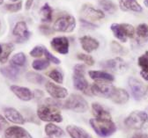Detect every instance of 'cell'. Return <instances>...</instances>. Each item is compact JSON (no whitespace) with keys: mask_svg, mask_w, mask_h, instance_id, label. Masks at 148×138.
Returning a JSON list of instances; mask_svg holds the SVG:
<instances>
[{"mask_svg":"<svg viewBox=\"0 0 148 138\" xmlns=\"http://www.w3.org/2000/svg\"><path fill=\"white\" fill-rule=\"evenodd\" d=\"M37 115L40 120L48 122H62L63 116L58 107L48 103L41 104L37 108Z\"/></svg>","mask_w":148,"mask_h":138,"instance_id":"obj_1","label":"cell"},{"mask_svg":"<svg viewBox=\"0 0 148 138\" xmlns=\"http://www.w3.org/2000/svg\"><path fill=\"white\" fill-rule=\"evenodd\" d=\"M125 125L132 129L144 130L148 128V113L144 111H133L124 121Z\"/></svg>","mask_w":148,"mask_h":138,"instance_id":"obj_2","label":"cell"},{"mask_svg":"<svg viewBox=\"0 0 148 138\" xmlns=\"http://www.w3.org/2000/svg\"><path fill=\"white\" fill-rule=\"evenodd\" d=\"M89 122L95 133L101 137L112 135L117 129L112 120H100L94 118V119H91Z\"/></svg>","mask_w":148,"mask_h":138,"instance_id":"obj_3","label":"cell"},{"mask_svg":"<svg viewBox=\"0 0 148 138\" xmlns=\"http://www.w3.org/2000/svg\"><path fill=\"white\" fill-rule=\"evenodd\" d=\"M114 36L122 42H126L128 38H133L135 34V29L132 25L123 23H113L110 26Z\"/></svg>","mask_w":148,"mask_h":138,"instance_id":"obj_4","label":"cell"},{"mask_svg":"<svg viewBox=\"0 0 148 138\" xmlns=\"http://www.w3.org/2000/svg\"><path fill=\"white\" fill-rule=\"evenodd\" d=\"M64 107L77 113H85L89 108L86 100L79 94H71L64 102Z\"/></svg>","mask_w":148,"mask_h":138,"instance_id":"obj_5","label":"cell"},{"mask_svg":"<svg viewBox=\"0 0 148 138\" xmlns=\"http://www.w3.org/2000/svg\"><path fill=\"white\" fill-rule=\"evenodd\" d=\"M76 27V20L75 18L71 15H64L58 18L55 21L53 29L57 32L63 33H71Z\"/></svg>","mask_w":148,"mask_h":138,"instance_id":"obj_6","label":"cell"},{"mask_svg":"<svg viewBox=\"0 0 148 138\" xmlns=\"http://www.w3.org/2000/svg\"><path fill=\"white\" fill-rule=\"evenodd\" d=\"M115 89L116 87L108 82H95L90 87L92 94L105 98H110Z\"/></svg>","mask_w":148,"mask_h":138,"instance_id":"obj_7","label":"cell"},{"mask_svg":"<svg viewBox=\"0 0 148 138\" xmlns=\"http://www.w3.org/2000/svg\"><path fill=\"white\" fill-rule=\"evenodd\" d=\"M129 87L131 88L132 94L136 100H140L146 95L147 93V87L135 77H130L128 79Z\"/></svg>","mask_w":148,"mask_h":138,"instance_id":"obj_8","label":"cell"},{"mask_svg":"<svg viewBox=\"0 0 148 138\" xmlns=\"http://www.w3.org/2000/svg\"><path fill=\"white\" fill-rule=\"evenodd\" d=\"M12 34L16 37L17 42L22 43L28 40L31 35V33L28 31L26 22L20 21L15 25L13 31H12Z\"/></svg>","mask_w":148,"mask_h":138,"instance_id":"obj_9","label":"cell"},{"mask_svg":"<svg viewBox=\"0 0 148 138\" xmlns=\"http://www.w3.org/2000/svg\"><path fill=\"white\" fill-rule=\"evenodd\" d=\"M73 85L77 90L81 91L85 94H92L90 90L89 83L85 77V73L81 72H74L73 74Z\"/></svg>","mask_w":148,"mask_h":138,"instance_id":"obj_10","label":"cell"},{"mask_svg":"<svg viewBox=\"0 0 148 138\" xmlns=\"http://www.w3.org/2000/svg\"><path fill=\"white\" fill-rule=\"evenodd\" d=\"M45 87H46L47 92L53 98H56V100H62V98H64L68 95L67 89L56 84H53L51 82H49V81L46 82Z\"/></svg>","mask_w":148,"mask_h":138,"instance_id":"obj_11","label":"cell"},{"mask_svg":"<svg viewBox=\"0 0 148 138\" xmlns=\"http://www.w3.org/2000/svg\"><path fill=\"white\" fill-rule=\"evenodd\" d=\"M50 45L56 52L59 54L66 55L69 52V40L64 36L53 38Z\"/></svg>","mask_w":148,"mask_h":138,"instance_id":"obj_12","label":"cell"},{"mask_svg":"<svg viewBox=\"0 0 148 138\" xmlns=\"http://www.w3.org/2000/svg\"><path fill=\"white\" fill-rule=\"evenodd\" d=\"M81 14L85 18L90 19L92 21L99 20L105 17L102 11L94 8L90 5H84L81 9Z\"/></svg>","mask_w":148,"mask_h":138,"instance_id":"obj_13","label":"cell"},{"mask_svg":"<svg viewBox=\"0 0 148 138\" xmlns=\"http://www.w3.org/2000/svg\"><path fill=\"white\" fill-rule=\"evenodd\" d=\"M104 68L110 70L111 71L114 72H123L127 69V65L125 64V62L120 57H116L115 59H111V60H108L106 62H104L101 64Z\"/></svg>","mask_w":148,"mask_h":138,"instance_id":"obj_14","label":"cell"},{"mask_svg":"<svg viewBox=\"0 0 148 138\" xmlns=\"http://www.w3.org/2000/svg\"><path fill=\"white\" fill-rule=\"evenodd\" d=\"M5 138H33L32 135L23 128L13 126L8 127L5 130Z\"/></svg>","mask_w":148,"mask_h":138,"instance_id":"obj_15","label":"cell"},{"mask_svg":"<svg viewBox=\"0 0 148 138\" xmlns=\"http://www.w3.org/2000/svg\"><path fill=\"white\" fill-rule=\"evenodd\" d=\"M11 91L23 101H29L34 98V93L27 87H22L18 85H11Z\"/></svg>","mask_w":148,"mask_h":138,"instance_id":"obj_16","label":"cell"},{"mask_svg":"<svg viewBox=\"0 0 148 138\" xmlns=\"http://www.w3.org/2000/svg\"><path fill=\"white\" fill-rule=\"evenodd\" d=\"M4 113H5V118L9 122L15 123V124H20V125H22L25 123L24 117L16 109H14L12 107H6V108H5Z\"/></svg>","mask_w":148,"mask_h":138,"instance_id":"obj_17","label":"cell"},{"mask_svg":"<svg viewBox=\"0 0 148 138\" xmlns=\"http://www.w3.org/2000/svg\"><path fill=\"white\" fill-rule=\"evenodd\" d=\"M79 41H80L82 49L87 53H91L92 51L96 50L100 46V43L96 39L92 38L91 36H87V35L83 36L79 39Z\"/></svg>","mask_w":148,"mask_h":138,"instance_id":"obj_18","label":"cell"},{"mask_svg":"<svg viewBox=\"0 0 148 138\" xmlns=\"http://www.w3.org/2000/svg\"><path fill=\"white\" fill-rule=\"evenodd\" d=\"M89 77L92 80H95L96 82H113L115 80V77L113 75H111L108 72L102 71V70H90L88 72Z\"/></svg>","mask_w":148,"mask_h":138,"instance_id":"obj_19","label":"cell"},{"mask_svg":"<svg viewBox=\"0 0 148 138\" xmlns=\"http://www.w3.org/2000/svg\"><path fill=\"white\" fill-rule=\"evenodd\" d=\"M92 110L95 117L100 120H112L110 113L99 103H92Z\"/></svg>","mask_w":148,"mask_h":138,"instance_id":"obj_20","label":"cell"},{"mask_svg":"<svg viewBox=\"0 0 148 138\" xmlns=\"http://www.w3.org/2000/svg\"><path fill=\"white\" fill-rule=\"evenodd\" d=\"M119 5L122 11L141 12L143 11L142 6L137 0H119Z\"/></svg>","mask_w":148,"mask_h":138,"instance_id":"obj_21","label":"cell"},{"mask_svg":"<svg viewBox=\"0 0 148 138\" xmlns=\"http://www.w3.org/2000/svg\"><path fill=\"white\" fill-rule=\"evenodd\" d=\"M129 98H130V95L125 90L116 87L112 96L110 98V100L116 104L122 105V104H125L126 102H128Z\"/></svg>","mask_w":148,"mask_h":138,"instance_id":"obj_22","label":"cell"},{"mask_svg":"<svg viewBox=\"0 0 148 138\" xmlns=\"http://www.w3.org/2000/svg\"><path fill=\"white\" fill-rule=\"evenodd\" d=\"M66 130L71 138H92L90 134H88L85 129L75 125H69Z\"/></svg>","mask_w":148,"mask_h":138,"instance_id":"obj_23","label":"cell"},{"mask_svg":"<svg viewBox=\"0 0 148 138\" xmlns=\"http://www.w3.org/2000/svg\"><path fill=\"white\" fill-rule=\"evenodd\" d=\"M0 72H1V74L4 75L5 77L9 78V79L15 80L18 75V72H20V70H18L17 66L11 64L8 66L0 68Z\"/></svg>","mask_w":148,"mask_h":138,"instance_id":"obj_24","label":"cell"},{"mask_svg":"<svg viewBox=\"0 0 148 138\" xmlns=\"http://www.w3.org/2000/svg\"><path fill=\"white\" fill-rule=\"evenodd\" d=\"M45 133L49 137H58V138H60V137H63L64 135V130L59 128L58 126L55 125L53 123H49L45 126Z\"/></svg>","mask_w":148,"mask_h":138,"instance_id":"obj_25","label":"cell"},{"mask_svg":"<svg viewBox=\"0 0 148 138\" xmlns=\"http://www.w3.org/2000/svg\"><path fill=\"white\" fill-rule=\"evenodd\" d=\"M2 48H3L2 53L0 54V63L5 64L7 62L11 53L14 50V45L12 42L5 43V44H2Z\"/></svg>","mask_w":148,"mask_h":138,"instance_id":"obj_26","label":"cell"},{"mask_svg":"<svg viewBox=\"0 0 148 138\" xmlns=\"http://www.w3.org/2000/svg\"><path fill=\"white\" fill-rule=\"evenodd\" d=\"M52 13H53V10L49 6V5L48 3L44 4L43 6L40 10V16H41L42 20L43 22H48V23L51 22V20H52Z\"/></svg>","mask_w":148,"mask_h":138,"instance_id":"obj_27","label":"cell"},{"mask_svg":"<svg viewBox=\"0 0 148 138\" xmlns=\"http://www.w3.org/2000/svg\"><path fill=\"white\" fill-rule=\"evenodd\" d=\"M99 5L110 14H113L117 11V6L112 0H99Z\"/></svg>","mask_w":148,"mask_h":138,"instance_id":"obj_28","label":"cell"},{"mask_svg":"<svg viewBox=\"0 0 148 138\" xmlns=\"http://www.w3.org/2000/svg\"><path fill=\"white\" fill-rule=\"evenodd\" d=\"M26 77H27V79L28 82L35 84V85H42V83L45 82V78L42 75L36 73V72L29 71V72L27 73Z\"/></svg>","mask_w":148,"mask_h":138,"instance_id":"obj_29","label":"cell"},{"mask_svg":"<svg viewBox=\"0 0 148 138\" xmlns=\"http://www.w3.org/2000/svg\"><path fill=\"white\" fill-rule=\"evenodd\" d=\"M27 62V57L24 53H18L14 55L11 59V64L17 66V67H21L24 66Z\"/></svg>","mask_w":148,"mask_h":138,"instance_id":"obj_30","label":"cell"},{"mask_svg":"<svg viewBox=\"0 0 148 138\" xmlns=\"http://www.w3.org/2000/svg\"><path fill=\"white\" fill-rule=\"evenodd\" d=\"M49 66V62L47 59H37L32 63V67L36 70H43Z\"/></svg>","mask_w":148,"mask_h":138,"instance_id":"obj_31","label":"cell"},{"mask_svg":"<svg viewBox=\"0 0 148 138\" xmlns=\"http://www.w3.org/2000/svg\"><path fill=\"white\" fill-rule=\"evenodd\" d=\"M48 76L51 78V79L58 84H63L64 82V76L63 73L58 69H54L48 73Z\"/></svg>","mask_w":148,"mask_h":138,"instance_id":"obj_32","label":"cell"},{"mask_svg":"<svg viewBox=\"0 0 148 138\" xmlns=\"http://www.w3.org/2000/svg\"><path fill=\"white\" fill-rule=\"evenodd\" d=\"M136 33L139 38L146 39L148 37V25L145 23L139 24L137 27Z\"/></svg>","mask_w":148,"mask_h":138,"instance_id":"obj_33","label":"cell"},{"mask_svg":"<svg viewBox=\"0 0 148 138\" xmlns=\"http://www.w3.org/2000/svg\"><path fill=\"white\" fill-rule=\"evenodd\" d=\"M138 64L139 67L144 71H148V52H145L144 55L138 57Z\"/></svg>","mask_w":148,"mask_h":138,"instance_id":"obj_34","label":"cell"},{"mask_svg":"<svg viewBox=\"0 0 148 138\" xmlns=\"http://www.w3.org/2000/svg\"><path fill=\"white\" fill-rule=\"evenodd\" d=\"M78 59L82 62H84L86 64L89 65V66H92L95 64V60L94 58H92V56L89 55H86V54H78L77 55Z\"/></svg>","mask_w":148,"mask_h":138,"instance_id":"obj_35","label":"cell"},{"mask_svg":"<svg viewBox=\"0 0 148 138\" xmlns=\"http://www.w3.org/2000/svg\"><path fill=\"white\" fill-rule=\"evenodd\" d=\"M5 8L11 12H17L18 11H21L22 8V2H17V3H13V4H6L5 5Z\"/></svg>","mask_w":148,"mask_h":138,"instance_id":"obj_36","label":"cell"},{"mask_svg":"<svg viewBox=\"0 0 148 138\" xmlns=\"http://www.w3.org/2000/svg\"><path fill=\"white\" fill-rule=\"evenodd\" d=\"M44 47L39 45L35 46L31 51H30V55L33 57H41L44 54Z\"/></svg>","mask_w":148,"mask_h":138,"instance_id":"obj_37","label":"cell"},{"mask_svg":"<svg viewBox=\"0 0 148 138\" xmlns=\"http://www.w3.org/2000/svg\"><path fill=\"white\" fill-rule=\"evenodd\" d=\"M44 55H45V57H46V59L49 61V62H50V63H53V64H59L61 62H60V60L58 58H57L56 56H54L47 49H44Z\"/></svg>","mask_w":148,"mask_h":138,"instance_id":"obj_38","label":"cell"},{"mask_svg":"<svg viewBox=\"0 0 148 138\" xmlns=\"http://www.w3.org/2000/svg\"><path fill=\"white\" fill-rule=\"evenodd\" d=\"M111 49H112V51L114 53H116V54H122V53H123V47L119 43H117L116 42H113L112 43H111Z\"/></svg>","mask_w":148,"mask_h":138,"instance_id":"obj_39","label":"cell"},{"mask_svg":"<svg viewBox=\"0 0 148 138\" xmlns=\"http://www.w3.org/2000/svg\"><path fill=\"white\" fill-rule=\"evenodd\" d=\"M80 23H81L83 27L89 28V29H95V28H96L98 27V26H96L95 24H92V23L87 21L86 19H85V18H80Z\"/></svg>","mask_w":148,"mask_h":138,"instance_id":"obj_40","label":"cell"},{"mask_svg":"<svg viewBox=\"0 0 148 138\" xmlns=\"http://www.w3.org/2000/svg\"><path fill=\"white\" fill-rule=\"evenodd\" d=\"M39 29H40L41 33H43V34H45V35H50L53 33V30H54V29L50 28L47 25H42V26H40Z\"/></svg>","mask_w":148,"mask_h":138,"instance_id":"obj_41","label":"cell"},{"mask_svg":"<svg viewBox=\"0 0 148 138\" xmlns=\"http://www.w3.org/2000/svg\"><path fill=\"white\" fill-rule=\"evenodd\" d=\"M8 128V122L5 118H4L2 115H0V132L5 130Z\"/></svg>","mask_w":148,"mask_h":138,"instance_id":"obj_42","label":"cell"},{"mask_svg":"<svg viewBox=\"0 0 148 138\" xmlns=\"http://www.w3.org/2000/svg\"><path fill=\"white\" fill-rule=\"evenodd\" d=\"M131 138H148V134L145 133H137L133 135Z\"/></svg>","mask_w":148,"mask_h":138,"instance_id":"obj_43","label":"cell"},{"mask_svg":"<svg viewBox=\"0 0 148 138\" xmlns=\"http://www.w3.org/2000/svg\"><path fill=\"white\" fill-rule=\"evenodd\" d=\"M43 95L44 94H43V92L41 90H35V92L34 93V97H35L37 98H40L43 97Z\"/></svg>","mask_w":148,"mask_h":138,"instance_id":"obj_44","label":"cell"},{"mask_svg":"<svg viewBox=\"0 0 148 138\" xmlns=\"http://www.w3.org/2000/svg\"><path fill=\"white\" fill-rule=\"evenodd\" d=\"M140 75H141V77L144 78L145 80L148 81V71H144V70H141V71H140Z\"/></svg>","mask_w":148,"mask_h":138,"instance_id":"obj_45","label":"cell"},{"mask_svg":"<svg viewBox=\"0 0 148 138\" xmlns=\"http://www.w3.org/2000/svg\"><path fill=\"white\" fill-rule=\"evenodd\" d=\"M33 3H34V0H27V2H26V9L29 10L32 7Z\"/></svg>","mask_w":148,"mask_h":138,"instance_id":"obj_46","label":"cell"},{"mask_svg":"<svg viewBox=\"0 0 148 138\" xmlns=\"http://www.w3.org/2000/svg\"><path fill=\"white\" fill-rule=\"evenodd\" d=\"M144 4L146 7H148V0H144Z\"/></svg>","mask_w":148,"mask_h":138,"instance_id":"obj_47","label":"cell"},{"mask_svg":"<svg viewBox=\"0 0 148 138\" xmlns=\"http://www.w3.org/2000/svg\"><path fill=\"white\" fill-rule=\"evenodd\" d=\"M2 49H3V48H2V44H0V54L2 53Z\"/></svg>","mask_w":148,"mask_h":138,"instance_id":"obj_48","label":"cell"},{"mask_svg":"<svg viewBox=\"0 0 148 138\" xmlns=\"http://www.w3.org/2000/svg\"><path fill=\"white\" fill-rule=\"evenodd\" d=\"M3 3H4V0H0V5H1Z\"/></svg>","mask_w":148,"mask_h":138,"instance_id":"obj_49","label":"cell"},{"mask_svg":"<svg viewBox=\"0 0 148 138\" xmlns=\"http://www.w3.org/2000/svg\"><path fill=\"white\" fill-rule=\"evenodd\" d=\"M11 1H12V2H18V1H20V0H11Z\"/></svg>","mask_w":148,"mask_h":138,"instance_id":"obj_50","label":"cell"},{"mask_svg":"<svg viewBox=\"0 0 148 138\" xmlns=\"http://www.w3.org/2000/svg\"><path fill=\"white\" fill-rule=\"evenodd\" d=\"M49 138H50V137H49Z\"/></svg>","mask_w":148,"mask_h":138,"instance_id":"obj_51","label":"cell"},{"mask_svg":"<svg viewBox=\"0 0 148 138\" xmlns=\"http://www.w3.org/2000/svg\"></svg>","mask_w":148,"mask_h":138,"instance_id":"obj_52","label":"cell"}]
</instances>
